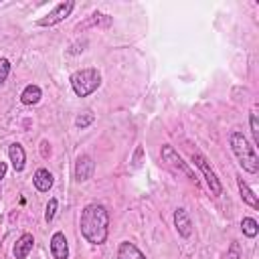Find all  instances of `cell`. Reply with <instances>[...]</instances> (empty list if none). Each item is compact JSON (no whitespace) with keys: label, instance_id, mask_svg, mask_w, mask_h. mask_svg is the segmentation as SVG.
I'll use <instances>...</instances> for the list:
<instances>
[{"label":"cell","instance_id":"obj_7","mask_svg":"<svg viewBox=\"0 0 259 259\" xmlns=\"http://www.w3.org/2000/svg\"><path fill=\"white\" fill-rule=\"evenodd\" d=\"M93 170H95V162L89 154H81L75 162V180L77 182H85L93 176Z\"/></svg>","mask_w":259,"mask_h":259},{"label":"cell","instance_id":"obj_25","mask_svg":"<svg viewBox=\"0 0 259 259\" xmlns=\"http://www.w3.org/2000/svg\"><path fill=\"white\" fill-rule=\"evenodd\" d=\"M5 174H7V162H0V180L5 178Z\"/></svg>","mask_w":259,"mask_h":259},{"label":"cell","instance_id":"obj_23","mask_svg":"<svg viewBox=\"0 0 259 259\" xmlns=\"http://www.w3.org/2000/svg\"><path fill=\"white\" fill-rule=\"evenodd\" d=\"M49 146H51V144H49L47 140H45V142L41 144V154H43V158H47V156L51 154V148H49Z\"/></svg>","mask_w":259,"mask_h":259},{"label":"cell","instance_id":"obj_21","mask_svg":"<svg viewBox=\"0 0 259 259\" xmlns=\"http://www.w3.org/2000/svg\"><path fill=\"white\" fill-rule=\"evenodd\" d=\"M11 73V61L9 59H0V85H5Z\"/></svg>","mask_w":259,"mask_h":259},{"label":"cell","instance_id":"obj_18","mask_svg":"<svg viewBox=\"0 0 259 259\" xmlns=\"http://www.w3.org/2000/svg\"><path fill=\"white\" fill-rule=\"evenodd\" d=\"M95 121V115L91 113V111H83V113H79L77 117H75V127H79V130H85L87 125H91Z\"/></svg>","mask_w":259,"mask_h":259},{"label":"cell","instance_id":"obj_2","mask_svg":"<svg viewBox=\"0 0 259 259\" xmlns=\"http://www.w3.org/2000/svg\"><path fill=\"white\" fill-rule=\"evenodd\" d=\"M229 144H231V150H233L237 162L241 164V168L245 172H249V174H257V170H259V158L255 154V148L243 136V132H239V130L231 132Z\"/></svg>","mask_w":259,"mask_h":259},{"label":"cell","instance_id":"obj_11","mask_svg":"<svg viewBox=\"0 0 259 259\" xmlns=\"http://www.w3.org/2000/svg\"><path fill=\"white\" fill-rule=\"evenodd\" d=\"M9 158L13 162L15 172H23L25 170V166H27V154H25V148L19 142H13L9 146Z\"/></svg>","mask_w":259,"mask_h":259},{"label":"cell","instance_id":"obj_24","mask_svg":"<svg viewBox=\"0 0 259 259\" xmlns=\"http://www.w3.org/2000/svg\"><path fill=\"white\" fill-rule=\"evenodd\" d=\"M140 156H142V146L136 148V154H134V166H140Z\"/></svg>","mask_w":259,"mask_h":259},{"label":"cell","instance_id":"obj_4","mask_svg":"<svg viewBox=\"0 0 259 259\" xmlns=\"http://www.w3.org/2000/svg\"><path fill=\"white\" fill-rule=\"evenodd\" d=\"M160 154H162V160H164L170 168H174V170H178V172L186 174V178H188V180H192L195 184H199V180H197V176H195L192 168L188 166V162H184V160L178 156V152H176L170 144H164V146H162V150H160Z\"/></svg>","mask_w":259,"mask_h":259},{"label":"cell","instance_id":"obj_16","mask_svg":"<svg viewBox=\"0 0 259 259\" xmlns=\"http://www.w3.org/2000/svg\"><path fill=\"white\" fill-rule=\"evenodd\" d=\"M109 23H111V19H109L107 15H101V13H93L91 17H87V21L79 23L75 31H85V29H89V27H99V25H103V27H109Z\"/></svg>","mask_w":259,"mask_h":259},{"label":"cell","instance_id":"obj_20","mask_svg":"<svg viewBox=\"0 0 259 259\" xmlns=\"http://www.w3.org/2000/svg\"><path fill=\"white\" fill-rule=\"evenodd\" d=\"M249 123H251V134H253V142L259 144V121H257V113L251 111L249 115Z\"/></svg>","mask_w":259,"mask_h":259},{"label":"cell","instance_id":"obj_13","mask_svg":"<svg viewBox=\"0 0 259 259\" xmlns=\"http://www.w3.org/2000/svg\"><path fill=\"white\" fill-rule=\"evenodd\" d=\"M117 259H146V255L130 241H123L119 243L117 247Z\"/></svg>","mask_w":259,"mask_h":259},{"label":"cell","instance_id":"obj_3","mask_svg":"<svg viewBox=\"0 0 259 259\" xmlns=\"http://www.w3.org/2000/svg\"><path fill=\"white\" fill-rule=\"evenodd\" d=\"M71 87L75 91L77 97H87L91 95L93 91L99 89L101 85V73L95 69V67H85V69H79L71 75Z\"/></svg>","mask_w":259,"mask_h":259},{"label":"cell","instance_id":"obj_10","mask_svg":"<svg viewBox=\"0 0 259 259\" xmlns=\"http://www.w3.org/2000/svg\"><path fill=\"white\" fill-rule=\"evenodd\" d=\"M51 255H53V259H67L69 257V245H67L65 233L57 231L51 237Z\"/></svg>","mask_w":259,"mask_h":259},{"label":"cell","instance_id":"obj_5","mask_svg":"<svg viewBox=\"0 0 259 259\" xmlns=\"http://www.w3.org/2000/svg\"><path fill=\"white\" fill-rule=\"evenodd\" d=\"M192 162H195V164L199 166V170L203 172V176H205L207 186L211 188V192H213L215 197H221V195H223V184H221V180L217 178V174L213 172V168L209 166L207 158H205L201 152H192Z\"/></svg>","mask_w":259,"mask_h":259},{"label":"cell","instance_id":"obj_6","mask_svg":"<svg viewBox=\"0 0 259 259\" xmlns=\"http://www.w3.org/2000/svg\"><path fill=\"white\" fill-rule=\"evenodd\" d=\"M75 9V3L73 0H67V3H59L47 17H43V19H39L37 21V25L39 27H55V25H59V23H63L69 15H71V11Z\"/></svg>","mask_w":259,"mask_h":259},{"label":"cell","instance_id":"obj_1","mask_svg":"<svg viewBox=\"0 0 259 259\" xmlns=\"http://www.w3.org/2000/svg\"><path fill=\"white\" fill-rule=\"evenodd\" d=\"M81 235L91 245H103L109 235V213L101 203H89L79 219Z\"/></svg>","mask_w":259,"mask_h":259},{"label":"cell","instance_id":"obj_8","mask_svg":"<svg viewBox=\"0 0 259 259\" xmlns=\"http://www.w3.org/2000/svg\"><path fill=\"white\" fill-rule=\"evenodd\" d=\"M174 227H176L178 235L184 237V239H188L192 235V221H190L186 209H176L174 211Z\"/></svg>","mask_w":259,"mask_h":259},{"label":"cell","instance_id":"obj_9","mask_svg":"<svg viewBox=\"0 0 259 259\" xmlns=\"http://www.w3.org/2000/svg\"><path fill=\"white\" fill-rule=\"evenodd\" d=\"M33 247H35V237H33L31 233H23V235L17 239L15 249H13L15 259H27L29 253L33 251Z\"/></svg>","mask_w":259,"mask_h":259},{"label":"cell","instance_id":"obj_12","mask_svg":"<svg viewBox=\"0 0 259 259\" xmlns=\"http://www.w3.org/2000/svg\"><path fill=\"white\" fill-rule=\"evenodd\" d=\"M53 182H55L53 180V174L47 168H39L35 172V176H33V184H35V188L39 192H49L53 188Z\"/></svg>","mask_w":259,"mask_h":259},{"label":"cell","instance_id":"obj_15","mask_svg":"<svg viewBox=\"0 0 259 259\" xmlns=\"http://www.w3.org/2000/svg\"><path fill=\"white\" fill-rule=\"evenodd\" d=\"M237 184H239V192H241L243 203H247L251 209H259V199H257V195L249 188V184H247L241 176H237Z\"/></svg>","mask_w":259,"mask_h":259},{"label":"cell","instance_id":"obj_22","mask_svg":"<svg viewBox=\"0 0 259 259\" xmlns=\"http://www.w3.org/2000/svg\"><path fill=\"white\" fill-rule=\"evenodd\" d=\"M229 259H241V247H239V243H231Z\"/></svg>","mask_w":259,"mask_h":259},{"label":"cell","instance_id":"obj_17","mask_svg":"<svg viewBox=\"0 0 259 259\" xmlns=\"http://www.w3.org/2000/svg\"><path fill=\"white\" fill-rule=\"evenodd\" d=\"M241 231H243V235H245V237L255 239V237H257V233H259V223H257L253 217H245V219L241 221Z\"/></svg>","mask_w":259,"mask_h":259},{"label":"cell","instance_id":"obj_14","mask_svg":"<svg viewBox=\"0 0 259 259\" xmlns=\"http://www.w3.org/2000/svg\"><path fill=\"white\" fill-rule=\"evenodd\" d=\"M41 97H43V91H41V87H39V85H35V83L27 85V87L23 89V93H21V101H23V105H35V103H39V101H41Z\"/></svg>","mask_w":259,"mask_h":259},{"label":"cell","instance_id":"obj_19","mask_svg":"<svg viewBox=\"0 0 259 259\" xmlns=\"http://www.w3.org/2000/svg\"><path fill=\"white\" fill-rule=\"evenodd\" d=\"M57 209H59V201H57L55 197H53V199H49V205H47V211H45V219H47V223H51V221L55 219Z\"/></svg>","mask_w":259,"mask_h":259}]
</instances>
